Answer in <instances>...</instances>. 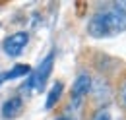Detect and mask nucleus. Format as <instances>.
<instances>
[{"label":"nucleus","instance_id":"obj_1","mask_svg":"<svg viewBox=\"0 0 126 120\" xmlns=\"http://www.w3.org/2000/svg\"><path fill=\"white\" fill-rule=\"evenodd\" d=\"M126 31V0L99 6L87 21V35L93 39H107Z\"/></svg>","mask_w":126,"mask_h":120},{"label":"nucleus","instance_id":"obj_2","mask_svg":"<svg viewBox=\"0 0 126 120\" xmlns=\"http://www.w3.org/2000/svg\"><path fill=\"white\" fill-rule=\"evenodd\" d=\"M91 81H93V75L87 70H81L76 75V79L72 83V89H70V108L79 110L83 106V103L89 97V91H91Z\"/></svg>","mask_w":126,"mask_h":120},{"label":"nucleus","instance_id":"obj_3","mask_svg":"<svg viewBox=\"0 0 126 120\" xmlns=\"http://www.w3.org/2000/svg\"><path fill=\"white\" fill-rule=\"evenodd\" d=\"M54 50H50L45 58L39 62V66H37V70H33L31 75H29V79H27V83L23 85V89H35V91H43L45 89V85H47V79L50 77V72H52V66H54Z\"/></svg>","mask_w":126,"mask_h":120},{"label":"nucleus","instance_id":"obj_4","mask_svg":"<svg viewBox=\"0 0 126 120\" xmlns=\"http://www.w3.org/2000/svg\"><path fill=\"white\" fill-rule=\"evenodd\" d=\"M89 95L95 99V108L97 106H109L110 99L114 95V87L110 85L109 77L107 75H95L93 81H91V91Z\"/></svg>","mask_w":126,"mask_h":120},{"label":"nucleus","instance_id":"obj_5","mask_svg":"<svg viewBox=\"0 0 126 120\" xmlns=\"http://www.w3.org/2000/svg\"><path fill=\"white\" fill-rule=\"evenodd\" d=\"M27 43H29V33L27 31H16V33L8 35L2 41V48H4V52L8 56L16 58V56H19L23 52V48L27 46Z\"/></svg>","mask_w":126,"mask_h":120},{"label":"nucleus","instance_id":"obj_6","mask_svg":"<svg viewBox=\"0 0 126 120\" xmlns=\"http://www.w3.org/2000/svg\"><path fill=\"white\" fill-rule=\"evenodd\" d=\"M23 106H25L23 97H21V95H12V97H8V99L2 103L0 114H2L4 120H14V118H17V116L21 114Z\"/></svg>","mask_w":126,"mask_h":120},{"label":"nucleus","instance_id":"obj_7","mask_svg":"<svg viewBox=\"0 0 126 120\" xmlns=\"http://www.w3.org/2000/svg\"><path fill=\"white\" fill-rule=\"evenodd\" d=\"M114 99L118 103V108L126 112V70L118 75V79L114 83Z\"/></svg>","mask_w":126,"mask_h":120},{"label":"nucleus","instance_id":"obj_8","mask_svg":"<svg viewBox=\"0 0 126 120\" xmlns=\"http://www.w3.org/2000/svg\"><path fill=\"white\" fill-rule=\"evenodd\" d=\"M85 120H120V116L110 106H97L89 112V116Z\"/></svg>","mask_w":126,"mask_h":120},{"label":"nucleus","instance_id":"obj_9","mask_svg":"<svg viewBox=\"0 0 126 120\" xmlns=\"http://www.w3.org/2000/svg\"><path fill=\"white\" fill-rule=\"evenodd\" d=\"M62 91H64V83L62 81H54L52 83V87L48 91L47 95V103H45V108L50 110V108H54V106L58 105V101H60V97H62Z\"/></svg>","mask_w":126,"mask_h":120},{"label":"nucleus","instance_id":"obj_10","mask_svg":"<svg viewBox=\"0 0 126 120\" xmlns=\"http://www.w3.org/2000/svg\"><path fill=\"white\" fill-rule=\"evenodd\" d=\"M25 74H31V66L29 64H16L10 72L4 74V77L6 79H16V77H21V75H25Z\"/></svg>","mask_w":126,"mask_h":120},{"label":"nucleus","instance_id":"obj_11","mask_svg":"<svg viewBox=\"0 0 126 120\" xmlns=\"http://www.w3.org/2000/svg\"><path fill=\"white\" fill-rule=\"evenodd\" d=\"M54 120H79L78 118V110H74V108H70V106H66L64 110H60Z\"/></svg>","mask_w":126,"mask_h":120},{"label":"nucleus","instance_id":"obj_12","mask_svg":"<svg viewBox=\"0 0 126 120\" xmlns=\"http://www.w3.org/2000/svg\"><path fill=\"white\" fill-rule=\"evenodd\" d=\"M4 81H6V77H4V74H0V85H2Z\"/></svg>","mask_w":126,"mask_h":120}]
</instances>
